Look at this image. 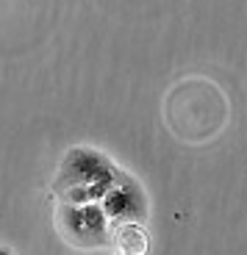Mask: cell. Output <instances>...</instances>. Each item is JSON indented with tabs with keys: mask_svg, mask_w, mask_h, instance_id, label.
I'll return each mask as SVG.
<instances>
[{
	"mask_svg": "<svg viewBox=\"0 0 247 255\" xmlns=\"http://www.w3.org/2000/svg\"><path fill=\"white\" fill-rule=\"evenodd\" d=\"M56 230L75 250H103L114 244V225L100 203H61L56 208Z\"/></svg>",
	"mask_w": 247,
	"mask_h": 255,
	"instance_id": "obj_1",
	"label": "cell"
},
{
	"mask_svg": "<svg viewBox=\"0 0 247 255\" xmlns=\"http://www.w3.org/2000/svg\"><path fill=\"white\" fill-rule=\"evenodd\" d=\"M120 178V169L103 150L89 144L70 147L64 153L58 172L53 178V194L61 197L64 191L78 189V186H92V183H114Z\"/></svg>",
	"mask_w": 247,
	"mask_h": 255,
	"instance_id": "obj_2",
	"label": "cell"
},
{
	"mask_svg": "<svg viewBox=\"0 0 247 255\" xmlns=\"http://www.w3.org/2000/svg\"><path fill=\"white\" fill-rule=\"evenodd\" d=\"M100 205L106 208L111 225H122V222H147L150 217V203L147 194L131 175L120 172V178L114 180V186L108 189V194L100 200Z\"/></svg>",
	"mask_w": 247,
	"mask_h": 255,
	"instance_id": "obj_3",
	"label": "cell"
},
{
	"mask_svg": "<svg viewBox=\"0 0 247 255\" xmlns=\"http://www.w3.org/2000/svg\"><path fill=\"white\" fill-rule=\"evenodd\" d=\"M111 247L122 255H147L150 239L142 222H122L114 225V244Z\"/></svg>",
	"mask_w": 247,
	"mask_h": 255,
	"instance_id": "obj_4",
	"label": "cell"
},
{
	"mask_svg": "<svg viewBox=\"0 0 247 255\" xmlns=\"http://www.w3.org/2000/svg\"><path fill=\"white\" fill-rule=\"evenodd\" d=\"M117 255H122V253H117Z\"/></svg>",
	"mask_w": 247,
	"mask_h": 255,
	"instance_id": "obj_5",
	"label": "cell"
}]
</instances>
